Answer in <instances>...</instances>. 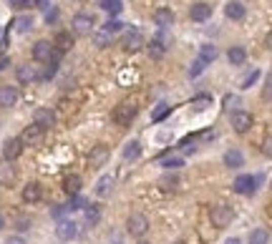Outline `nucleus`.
<instances>
[{"mask_svg":"<svg viewBox=\"0 0 272 244\" xmlns=\"http://www.w3.org/2000/svg\"><path fill=\"white\" fill-rule=\"evenodd\" d=\"M209 219H212V224H214L217 229H224V227H229V224H232L234 212H232V206H229V204H217V206H212Z\"/></svg>","mask_w":272,"mask_h":244,"instance_id":"1","label":"nucleus"},{"mask_svg":"<svg viewBox=\"0 0 272 244\" xmlns=\"http://www.w3.org/2000/svg\"><path fill=\"white\" fill-rule=\"evenodd\" d=\"M136 114H139V106L131 103V101H124V103H119V106L114 109L111 119H114V123H119V126H129V123L136 119Z\"/></svg>","mask_w":272,"mask_h":244,"instance_id":"2","label":"nucleus"},{"mask_svg":"<svg viewBox=\"0 0 272 244\" xmlns=\"http://www.w3.org/2000/svg\"><path fill=\"white\" fill-rule=\"evenodd\" d=\"M229 123H232L234 133H247V131L252 128L255 119H252V114H250V111H242V109H237V111H232Z\"/></svg>","mask_w":272,"mask_h":244,"instance_id":"3","label":"nucleus"},{"mask_svg":"<svg viewBox=\"0 0 272 244\" xmlns=\"http://www.w3.org/2000/svg\"><path fill=\"white\" fill-rule=\"evenodd\" d=\"M257 184H260V177H252V174H242V177H237V179H234L232 189H234L237 194L252 196V194L257 191Z\"/></svg>","mask_w":272,"mask_h":244,"instance_id":"4","label":"nucleus"},{"mask_svg":"<svg viewBox=\"0 0 272 244\" xmlns=\"http://www.w3.org/2000/svg\"><path fill=\"white\" fill-rule=\"evenodd\" d=\"M126 229H129L131 237H144L149 232V219L144 214H131L129 222H126Z\"/></svg>","mask_w":272,"mask_h":244,"instance_id":"5","label":"nucleus"},{"mask_svg":"<svg viewBox=\"0 0 272 244\" xmlns=\"http://www.w3.org/2000/svg\"><path fill=\"white\" fill-rule=\"evenodd\" d=\"M43 131H46V128H41L38 123H30V126H25V128H23V133H20V141H23V146H36V144H41V138H43Z\"/></svg>","mask_w":272,"mask_h":244,"instance_id":"6","label":"nucleus"},{"mask_svg":"<svg viewBox=\"0 0 272 244\" xmlns=\"http://www.w3.org/2000/svg\"><path fill=\"white\" fill-rule=\"evenodd\" d=\"M56 234H58V239H61V242H71V239H76V237H78V224H76V222H71V219H61V222H58V227H56Z\"/></svg>","mask_w":272,"mask_h":244,"instance_id":"7","label":"nucleus"},{"mask_svg":"<svg viewBox=\"0 0 272 244\" xmlns=\"http://www.w3.org/2000/svg\"><path fill=\"white\" fill-rule=\"evenodd\" d=\"M109 156H111V151H109V146H104V144H98L91 154H88V166L91 169H101L106 161H109Z\"/></svg>","mask_w":272,"mask_h":244,"instance_id":"8","label":"nucleus"},{"mask_svg":"<svg viewBox=\"0 0 272 244\" xmlns=\"http://www.w3.org/2000/svg\"><path fill=\"white\" fill-rule=\"evenodd\" d=\"M73 33L76 36H86V33H91V28H93V18L88 15V13H78V15H73Z\"/></svg>","mask_w":272,"mask_h":244,"instance_id":"9","label":"nucleus"},{"mask_svg":"<svg viewBox=\"0 0 272 244\" xmlns=\"http://www.w3.org/2000/svg\"><path fill=\"white\" fill-rule=\"evenodd\" d=\"M121 46L126 48V51H139V48H144V36H141V30H126L124 33V38H121Z\"/></svg>","mask_w":272,"mask_h":244,"instance_id":"10","label":"nucleus"},{"mask_svg":"<svg viewBox=\"0 0 272 244\" xmlns=\"http://www.w3.org/2000/svg\"><path fill=\"white\" fill-rule=\"evenodd\" d=\"M15 78H18V83L28 86V83H36V81L41 78V73H38V68H36V65H18Z\"/></svg>","mask_w":272,"mask_h":244,"instance_id":"11","label":"nucleus"},{"mask_svg":"<svg viewBox=\"0 0 272 244\" xmlns=\"http://www.w3.org/2000/svg\"><path fill=\"white\" fill-rule=\"evenodd\" d=\"M53 56H56V53H53V43H51V41H38V43H36V46H33V58H36V61H53Z\"/></svg>","mask_w":272,"mask_h":244,"instance_id":"12","label":"nucleus"},{"mask_svg":"<svg viewBox=\"0 0 272 244\" xmlns=\"http://www.w3.org/2000/svg\"><path fill=\"white\" fill-rule=\"evenodd\" d=\"M20 151H23V141L20 138H8L3 144V159L5 161H15L20 156Z\"/></svg>","mask_w":272,"mask_h":244,"instance_id":"13","label":"nucleus"},{"mask_svg":"<svg viewBox=\"0 0 272 244\" xmlns=\"http://www.w3.org/2000/svg\"><path fill=\"white\" fill-rule=\"evenodd\" d=\"M189 18H192L194 23L209 20V18H212V5H209V3H194V5L189 8Z\"/></svg>","mask_w":272,"mask_h":244,"instance_id":"14","label":"nucleus"},{"mask_svg":"<svg viewBox=\"0 0 272 244\" xmlns=\"http://www.w3.org/2000/svg\"><path fill=\"white\" fill-rule=\"evenodd\" d=\"M174 20H177V15L172 8H156L154 10V23L159 28H169V25H174Z\"/></svg>","mask_w":272,"mask_h":244,"instance_id":"15","label":"nucleus"},{"mask_svg":"<svg viewBox=\"0 0 272 244\" xmlns=\"http://www.w3.org/2000/svg\"><path fill=\"white\" fill-rule=\"evenodd\" d=\"M114 184H116V177H111V174H104V177L96 182V196H98V199H106V196H111V191H114Z\"/></svg>","mask_w":272,"mask_h":244,"instance_id":"16","label":"nucleus"},{"mask_svg":"<svg viewBox=\"0 0 272 244\" xmlns=\"http://www.w3.org/2000/svg\"><path fill=\"white\" fill-rule=\"evenodd\" d=\"M33 123H38L41 128H53L56 126V114L51 109H38L33 114Z\"/></svg>","mask_w":272,"mask_h":244,"instance_id":"17","label":"nucleus"},{"mask_svg":"<svg viewBox=\"0 0 272 244\" xmlns=\"http://www.w3.org/2000/svg\"><path fill=\"white\" fill-rule=\"evenodd\" d=\"M41 196H43V189H41V184L30 182L23 186V201L25 204H38L41 201Z\"/></svg>","mask_w":272,"mask_h":244,"instance_id":"18","label":"nucleus"},{"mask_svg":"<svg viewBox=\"0 0 272 244\" xmlns=\"http://www.w3.org/2000/svg\"><path fill=\"white\" fill-rule=\"evenodd\" d=\"M222 161H224L227 169H240V166H245V154L240 149H229V151H224Z\"/></svg>","mask_w":272,"mask_h":244,"instance_id":"19","label":"nucleus"},{"mask_svg":"<svg viewBox=\"0 0 272 244\" xmlns=\"http://www.w3.org/2000/svg\"><path fill=\"white\" fill-rule=\"evenodd\" d=\"M18 103V88L15 86H0V106L10 109Z\"/></svg>","mask_w":272,"mask_h":244,"instance_id":"20","label":"nucleus"},{"mask_svg":"<svg viewBox=\"0 0 272 244\" xmlns=\"http://www.w3.org/2000/svg\"><path fill=\"white\" fill-rule=\"evenodd\" d=\"M224 15H227L229 20H242V18H245V5H242L240 0H229V3L224 5Z\"/></svg>","mask_w":272,"mask_h":244,"instance_id":"21","label":"nucleus"},{"mask_svg":"<svg viewBox=\"0 0 272 244\" xmlns=\"http://www.w3.org/2000/svg\"><path fill=\"white\" fill-rule=\"evenodd\" d=\"M53 46L61 51V53H66L71 51V46H73V33H68V30H61V33H56V38H53Z\"/></svg>","mask_w":272,"mask_h":244,"instance_id":"22","label":"nucleus"},{"mask_svg":"<svg viewBox=\"0 0 272 244\" xmlns=\"http://www.w3.org/2000/svg\"><path fill=\"white\" fill-rule=\"evenodd\" d=\"M227 61L232 63V65H245V61H247V51H245L242 46H232V48L227 51Z\"/></svg>","mask_w":272,"mask_h":244,"instance_id":"23","label":"nucleus"},{"mask_svg":"<svg viewBox=\"0 0 272 244\" xmlns=\"http://www.w3.org/2000/svg\"><path fill=\"white\" fill-rule=\"evenodd\" d=\"M13 28H15V33H28L33 28V18L30 15H18L13 20Z\"/></svg>","mask_w":272,"mask_h":244,"instance_id":"24","label":"nucleus"},{"mask_svg":"<svg viewBox=\"0 0 272 244\" xmlns=\"http://www.w3.org/2000/svg\"><path fill=\"white\" fill-rule=\"evenodd\" d=\"M98 5H101V10L109 13V15H119V13L124 10V3H121V0H101Z\"/></svg>","mask_w":272,"mask_h":244,"instance_id":"25","label":"nucleus"},{"mask_svg":"<svg viewBox=\"0 0 272 244\" xmlns=\"http://www.w3.org/2000/svg\"><path fill=\"white\" fill-rule=\"evenodd\" d=\"M63 189H66L71 196H76V194H81V177H76V174H71L63 179Z\"/></svg>","mask_w":272,"mask_h":244,"instance_id":"26","label":"nucleus"},{"mask_svg":"<svg viewBox=\"0 0 272 244\" xmlns=\"http://www.w3.org/2000/svg\"><path fill=\"white\" fill-rule=\"evenodd\" d=\"M141 156V144L139 141H129L126 146H124V159L126 161H136Z\"/></svg>","mask_w":272,"mask_h":244,"instance_id":"27","label":"nucleus"},{"mask_svg":"<svg viewBox=\"0 0 272 244\" xmlns=\"http://www.w3.org/2000/svg\"><path fill=\"white\" fill-rule=\"evenodd\" d=\"M83 214H86V224H98V219H101V209L96 204H86Z\"/></svg>","mask_w":272,"mask_h":244,"instance_id":"28","label":"nucleus"},{"mask_svg":"<svg viewBox=\"0 0 272 244\" xmlns=\"http://www.w3.org/2000/svg\"><path fill=\"white\" fill-rule=\"evenodd\" d=\"M13 179H15V171L10 161H0V184H13Z\"/></svg>","mask_w":272,"mask_h":244,"instance_id":"29","label":"nucleus"},{"mask_svg":"<svg viewBox=\"0 0 272 244\" xmlns=\"http://www.w3.org/2000/svg\"><path fill=\"white\" fill-rule=\"evenodd\" d=\"M217 56H219V53H217V48H214V46H202V48H199V61L207 63V65L217 61Z\"/></svg>","mask_w":272,"mask_h":244,"instance_id":"30","label":"nucleus"},{"mask_svg":"<svg viewBox=\"0 0 272 244\" xmlns=\"http://www.w3.org/2000/svg\"><path fill=\"white\" fill-rule=\"evenodd\" d=\"M164 53H166V46H164V41L154 38V41L149 43V56H151V58H161Z\"/></svg>","mask_w":272,"mask_h":244,"instance_id":"31","label":"nucleus"},{"mask_svg":"<svg viewBox=\"0 0 272 244\" xmlns=\"http://www.w3.org/2000/svg\"><path fill=\"white\" fill-rule=\"evenodd\" d=\"M111 41H114V36H109V33L104 30V28H98V30L93 33V43H96L98 48H106V46H109Z\"/></svg>","mask_w":272,"mask_h":244,"instance_id":"32","label":"nucleus"},{"mask_svg":"<svg viewBox=\"0 0 272 244\" xmlns=\"http://www.w3.org/2000/svg\"><path fill=\"white\" fill-rule=\"evenodd\" d=\"M101 28H104L109 36H116V33H121V30H124V23H121L119 18H111V20H109V23H104Z\"/></svg>","mask_w":272,"mask_h":244,"instance_id":"33","label":"nucleus"},{"mask_svg":"<svg viewBox=\"0 0 272 244\" xmlns=\"http://www.w3.org/2000/svg\"><path fill=\"white\" fill-rule=\"evenodd\" d=\"M161 166L169 171H177L179 166H184V159L182 156H166V159H161Z\"/></svg>","mask_w":272,"mask_h":244,"instance_id":"34","label":"nucleus"},{"mask_svg":"<svg viewBox=\"0 0 272 244\" xmlns=\"http://www.w3.org/2000/svg\"><path fill=\"white\" fill-rule=\"evenodd\" d=\"M267 239H270V234L265 229H255L250 234V244H267Z\"/></svg>","mask_w":272,"mask_h":244,"instance_id":"35","label":"nucleus"},{"mask_svg":"<svg viewBox=\"0 0 272 244\" xmlns=\"http://www.w3.org/2000/svg\"><path fill=\"white\" fill-rule=\"evenodd\" d=\"M177 184H179V177H177V174H166V177H161V189H166V191L177 189Z\"/></svg>","mask_w":272,"mask_h":244,"instance_id":"36","label":"nucleus"},{"mask_svg":"<svg viewBox=\"0 0 272 244\" xmlns=\"http://www.w3.org/2000/svg\"><path fill=\"white\" fill-rule=\"evenodd\" d=\"M68 209H71V212H76V209H86V199H83L81 194L71 196V201H68Z\"/></svg>","mask_w":272,"mask_h":244,"instance_id":"37","label":"nucleus"},{"mask_svg":"<svg viewBox=\"0 0 272 244\" xmlns=\"http://www.w3.org/2000/svg\"><path fill=\"white\" fill-rule=\"evenodd\" d=\"M260 76H262L260 71H252V73H250V76H247V78L242 81V88H252V86H255V83L260 81Z\"/></svg>","mask_w":272,"mask_h":244,"instance_id":"38","label":"nucleus"},{"mask_svg":"<svg viewBox=\"0 0 272 244\" xmlns=\"http://www.w3.org/2000/svg\"><path fill=\"white\" fill-rule=\"evenodd\" d=\"M166 114H169V106H166V103H161L159 109H154V114H151V119H154V121H161V119H164Z\"/></svg>","mask_w":272,"mask_h":244,"instance_id":"39","label":"nucleus"},{"mask_svg":"<svg viewBox=\"0 0 272 244\" xmlns=\"http://www.w3.org/2000/svg\"><path fill=\"white\" fill-rule=\"evenodd\" d=\"M10 5L18 10H25V8H36V0H10Z\"/></svg>","mask_w":272,"mask_h":244,"instance_id":"40","label":"nucleus"},{"mask_svg":"<svg viewBox=\"0 0 272 244\" xmlns=\"http://www.w3.org/2000/svg\"><path fill=\"white\" fill-rule=\"evenodd\" d=\"M262 101L272 103V76L265 81V88H262Z\"/></svg>","mask_w":272,"mask_h":244,"instance_id":"41","label":"nucleus"},{"mask_svg":"<svg viewBox=\"0 0 272 244\" xmlns=\"http://www.w3.org/2000/svg\"><path fill=\"white\" fill-rule=\"evenodd\" d=\"M68 212V204H56L53 209H51V217H56V219H61L63 214Z\"/></svg>","mask_w":272,"mask_h":244,"instance_id":"42","label":"nucleus"},{"mask_svg":"<svg viewBox=\"0 0 272 244\" xmlns=\"http://www.w3.org/2000/svg\"><path fill=\"white\" fill-rule=\"evenodd\" d=\"M262 154L267 156V159H272V136H265V141H262Z\"/></svg>","mask_w":272,"mask_h":244,"instance_id":"43","label":"nucleus"},{"mask_svg":"<svg viewBox=\"0 0 272 244\" xmlns=\"http://www.w3.org/2000/svg\"><path fill=\"white\" fill-rule=\"evenodd\" d=\"M204 65H207V63H202L199 58H197V61L192 63V68H189V76H192V78H194V76H199V73L204 71Z\"/></svg>","mask_w":272,"mask_h":244,"instance_id":"44","label":"nucleus"},{"mask_svg":"<svg viewBox=\"0 0 272 244\" xmlns=\"http://www.w3.org/2000/svg\"><path fill=\"white\" fill-rule=\"evenodd\" d=\"M58 18H61V13H58V8H51V10L46 13V23H48V25H51V23H56Z\"/></svg>","mask_w":272,"mask_h":244,"instance_id":"45","label":"nucleus"},{"mask_svg":"<svg viewBox=\"0 0 272 244\" xmlns=\"http://www.w3.org/2000/svg\"><path fill=\"white\" fill-rule=\"evenodd\" d=\"M18 229H20V232L30 229V219H28V217H20V219H18Z\"/></svg>","mask_w":272,"mask_h":244,"instance_id":"46","label":"nucleus"},{"mask_svg":"<svg viewBox=\"0 0 272 244\" xmlns=\"http://www.w3.org/2000/svg\"><path fill=\"white\" fill-rule=\"evenodd\" d=\"M36 8L43 10V13H48V10H51V3H48V0H36Z\"/></svg>","mask_w":272,"mask_h":244,"instance_id":"47","label":"nucleus"},{"mask_svg":"<svg viewBox=\"0 0 272 244\" xmlns=\"http://www.w3.org/2000/svg\"><path fill=\"white\" fill-rule=\"evenodd\" d=\"M5 244H25V239H23V237H8Z\"/></svg>","mask_w":272,"mask_h":244,"instance_id":"48","label":"nucleus"},{"mask_svg":"<svg viewBox=\"0 0 272 244\" xmlns=\"http://www.w3.org/2000/svg\"><path fill=\"white\" fill-rule=\"evenodd\" d=\"M265 48H270V51H272V30L265 36Z\"/></svg>","mask_w":272,"mask_h":244,"instance_id":"49","label":"nucleus"},{"mask_svg":"<svg viewBox=\"0 0 272 244\" xmlns=\"http://www.w3.org/2000/svg\"><path fill=\"white\" fill-rule=\"evenodd\" d=\"M8 63H10L8 58H0V71H5V65H8Z\"/></svg>","mask_w":272,"mask_h":244,"instance_id":"50","label":"nucleus"},{"mask_svg":"<svg viewBox=\"0 0 272 244\" xmlns=\"http://www.w3.org/2000/svg\"><path fill=\"white\" fill-rule=\"evenodd\" d=\"M224 244H242V242H240L237 237H232V239H227V242H224Z\"/></svg>","mask_w":272,"mask_h":244,"instance_id":"51","label":"nucleus"},{"mask_svg":"<svg viewBox=\"0 0 272 244\" xmlns=\"http://www.w3.org/2000/svg\"><path fill=\"white\" fill-rule=\"evenodd\" d=\"M174 244H184V242H174Z\"/></svg>","mask_w":272,"mask_h":244,"instance_id":"52","label":"nucleus"},{"mask_svg":"<svg viewBox=\"0 0 272 244\" xmlns=\"http://www.w3.org/2000/svg\"><path fill=\"white\" fill-rule=\"evenodd\" d=\"M0 227H3V219H0Z\"/></svg>","mask_w":272,"mask_h":244,"instance_id":"53","label":"nucleus"},{"mask_svg":"<svg viewBox=\"0 0 272 244\" xmlns=\"http://www.w3.org/2000/svg\"><path fill=\"white\" fill-rule=\"evenodd\" d=\"M141 244H149V242H141Z\"/></svg>","mask_w":272,"mask_h":244,"instance_id":"54","label":"nucleus"}]
</instances>
